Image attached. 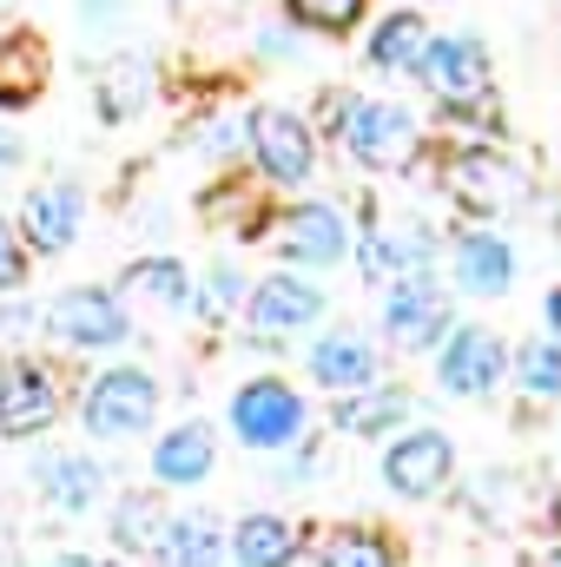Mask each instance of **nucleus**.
I'll return each mask as SVG.
<instances>
[{"label":"nucleus","instance_id":"obj_15","mask_svg":"<svg viewBox=\"0 0 561 567\" xmlns=\"http://www.w3.org/2000/svg\"><path fill=\"white\" fill-rule=\"evenodd\" d=\"M304 370H310V383H324V390H350V396H357V390L377 383V343L357 337V330H330V337L310 343Z\"/></svg>","mask_w":561,"mask_h":567},{"label":"nucleus","instance_id":"obj_27","mask_svg":"<svg viewBox=\"0 0 561 567\" xmlns=\"http://www.w3.org/2000/svg\"><path fill=\"white\" fill-rule=\"evenodd\" d=\"M317 567H397V548L377 528H330L317 542Z\"/></svg>","mask_w":561,"mask_h":567},{"label":"nucleus","instance_id":"obj_35","mask_svg":"<svg viewBox=\"0 0 561 567\" xmlns=\"http://www.w3.org/2000/svg\"><path fill=\"white\" fill-rule=\"evenodd\" d=\"M13 165H20V140H13V133H0V178H7Z\"/></svg>","mask_w":561,"mask_h":567},{"label":"nucleus","instance_id":"obj_9","mask_svg":"<svg viewBox=\"0 0 561 567\" xmlns=\"http://www.w3.org/2000/svg\"><path fill=\"white\" fill-rule=\"evenodd\" d=\"M384 482L390 495L404 502H429L456 482V442L442 429H404L390 449H384Z\"/></svg>","mask_w":561,"mask_h":567},{"label":"nucleus","instance_id":"obj_4","mask_svg":"<svg viewBox=\"0 0 561 567\" xmlns=\"http://www.w3.org/2000/svg\"><path fill=\"white\" fill-rule=\"evenodd\" d=\"M152 416H159V383H152L145 370H133V363L100 370L93 390H86V403H80V423H86V435H100V442L145 435Z\"/></svg>","mask_w":561,"mask_h":567},{"label":"nucleus","instance_id":"obj_34","mask_svg":"<svg viewBox=\"0 0 561 567\" xmlns=\"http://www.w3.org/2000/svg\"><path fill=\"white\" fill-rule=\"evenodd\" d=\"M205 152H218V158H232V152H245V133L218 120V126H205Z\"/></svg>","mask_w":561,"mask_h":567},{"label":"nucleus","instance_id":"obj_36","mask_svg":"<svg viewBox=\"0 0 561 567\" xmlns=\"http://www.w3.org/2000/svg\"><path fill=\"white\" fill-rule=\"evenodd\" d=\"M542 317H549V330H555V337H561V284H555V290H549V303H542Z\"/></svg>","mask_w":561,"mask_h":567},{"label":"nucleus","instance_id":"obj_29","mask_svg":"<svg viewBox=\"0 0 561 567\" xmlns=\"http://www.w3.org/2000/svg\"><path fill=\"white\" fill-rule=\"evenodd\" d=\"M509 370H516V383H522L529 396H561V343L555 337L522 343V350L509 357Z\"/></svg>","mask_w":561,"mask_h":567},{"label":"nucleus","instance_id":"obj_17","mask_svg":"<svg viewBox=\"0 0 561 567\" xmlns=\"http://www.w3.org/2000/svg\"><path fill=\"white\" fill-rule=\"evenodd\" d=\"M429 245H436V231L410 218V225H397V231H377V212H370V238H364V251H357V265H364V278H417L429 271Z\"/></svg>","mask_w":561,"mask_h":567},{"label":"nucleus","instance_id":"obj_18","mask_svg":"<svg viewBox=\"0 0 561 567\" xmlns=\"http://www.w3.org/2000/svg\"><path fill=\"white\" fill-rule=\"evenodd\" d=\"M212 462H218V442L205 423H178L152 442V482L159 488H198L212 475Z\"/></svg>","mask_w":561,"mask_h":567},{"label":"nucleus","instance_id":"obj_33","mask_svg":"<svg viewBox=\"0 0 561 567\" xmlns=\"http://www.w3.org/2000/svg\"><path fill=\"white\" fill-rule=\"evenodd\" d=\"M344 120H350V100H344V86H330V93H317V126H324V133H330V126L344 133Z\"/></svg>","mask_w":561,"mask_h":567},{"label":"nucleus","instance_id":"obj_13","mask_svg":"<svg viewBox=\"0 0 561 567\" xmlns=\"http://www.w3.org/2000/svg\"><path fill=\"white\" fill-rule=\"evenodd\" d=\"M245 317H252V330L258 337H290V330H310L317 317H324V290L310 278H297V271H272V278H258L245 290Z\"/></svg>","mask_w":561,"mask_h":567},{"label":"nucleus","instance_id":"obj_38","mask_svg":"<svg viewBox=\"0 0 561 567\" xmlns=\"http://www.w3.org/2000/svg\"><path fill=\"white\" fill-rule=\"evenodd\" d=\"M542 567H561V548H555V555H549V561H542Z\"/></svg>","mask_w":561,"mask_h":567},{"label":"nucleus","instance_id":"obj_25","mask_svg":"<svg viewBox=\"0 0 561 567\" xmlns=\"http://www.w3.org/2000/svg\"><path fill=\"white\" fill-rule=\"evenodd\" d=\"M422 53H429V27L417 13H384L377 33H370V66L377 73H417Z\"/></svg>","mask_w":561,"mask_h":567},{"label":"nucleus","instance_id":"obj_19","mask_svg":"<svg viewBox=\"0 0 561 567\" xmlns=\"http://www.w3.org/2000/svg\"><path fill=\"white\" fill-rule=\"evenodd\" d=\"M304 555V528L290 515H245L232 528V561L238 567H297Z\"/></svg>","mask_w":561,"mask_h":567},{"label":"nucleus","instance_id":"obj_10","mask_svg":"<svg viewBox=\"0 0 561 567\" xmlns=\"http://www.w3.org/2000/svg\"><path fill=\"white\" fill-rule=\"evenodd\" d=\"M502 377H509V350H502L496 330L456 323V330L442 337V350H436V383H442L449 396H489Z\"/></svg>","mask_w":561,"mask_h":567},{"label":"nucleus","instance_id":"obj_31","mask_svg":"<svg viewBox=\"0 0 561 567\" xmlns=\"http://www.w3.org/2000/svg\"><path fill=\"white\" fill-rule=\"evenodd\" d=\"M245 290H252V284L238 278L232 265H212V271H205V310H212V317H218V310H238Z\"/></svg>","mask_w":561,"mask_h":567},{"label":"nucleus","instance_id":"obj_24","mask_svg":"<svg viewBox=\"0 0 561 567\" xmlns=\"http://www.w3.org/2000/svg\"><path fill=\"white\" fill-rule=\"evenodd\" d=\"M225 555V535H218V522L212 515H172L165 522V535H159V548H152V567H218Z\"/></svg>","mask_w":561,"mask_h":567},{"label":"nucleus","instance_id":"obj_2","mask_svg":"<svg viewBox=\"0 0 561 567\" xmlns=\"http://www.w3.org/2000/svg\"><path fill=\"white\" fill-rule=\"evenodd\" d=\"M265 245H272V258H284L290 271H330V265L350 258V225H344L337 205H324V198H297V205L272 212Z\"/></svg>","mask_w":561,"mask_h":567},{"label":"nucleus","instance_id":"obj_21","mask_svg":"<svg viewBox=\"0 0 561 567\" xmlns=\"http://www.w3.org/2000/svg\"><path fill=\"white\" fill-rule=\"evenodd\" d=\"M410 416H417V396L397 390V383H384V390H357V396H344V403L330 410V423L344 429V435H390V429H404Z\"/></svg>","mask_w":561,"mask_h":567},{"label":"nucleus","instance_id":"obj_32","mask_svg":"<svg viewBox=\"0 0 561 567\" xmlns=\"http://www.w3.org/2000/svg\"><path fill=\"white\" fill-rule=\"evenodd\" d=\"M20 278H27V251H20V231L0 218V297L20 290Z\"/></svg>","mask_w":561,"mask_h":567},{"label":"nucleus","instance_id":"obj_1","mask_svg":"<svg viewBox=\"0 0 561 567\" xmlns=\"http://www.w3.org/2000/svg\"><path fill=\"white\" fill-rule=\"evenodd\" d=\"M422 86L429 100L449 113V120H482L496 106V86H489V53L476 33H429V53H422Z\"/></svg>","mask_w":561,"mask_h":567},{"label":"nucleus","instance_id":"obj_14","mask_svg":"<svg viewBox=\"0 0 561 567\" xmlns=\"http://www.w3.org/2000/svg\"><path fill=\"white\" fill-rule=\"evenodd\" d=\"M80 212H86L80 185H40V192H27V205H20V245L40 251V258L73 251V238H80Z\"/></svg>","mask_w":561,"mask_h":567},{"label":"nucleus","instance_id":"obj_6","mask_svg":"<svg viewBox=\"0 0 561 567\" xmlns=\"http://www.w3.org/2000/svg\"><path fill=\"white\" fill-rule=\"evenodd\" d=\"M245 152L258 158L265 185H304L317 172V133L297 113H284V106H258L245 120Z\"/></svg>","mask_w":561,"mask_h":567},{"label":"nucleus","instance_id":"obj_22","mask_svg":"<svg viewBox=\"0 0 561 567\" xmlns=\"http://www.w3.org/2000/svg\"><path fill=\"white\" fill-rule=\"evenodd\" d=\"M113 297L126 303H152V310H185L192 303V278H185V265L178 258H133L120 284H113Z\"/></svg>","mask_w":561,"mask_h":567},{"label":"nucleus","instance_id":"obj_3","mask_svg":"<svg viewBox=\"0 0 561 567\" xmlns=\"http://www.w3.org/2000/svg\"><path fill=\"white\" fill-rule=\"evenodd\" d=\"M40 323H47V337H60L73 350H120L133 337V317H126V303L106 284H73V290L47 297Z\"/></svg>","mask_w":561,"mask_h":567},{"label":"nucleus","instance_id":"obj_16","mask_svg":"<svg viewBox=\"0 0 561 567\" xmlns=\"http://www.w3.org/2000/svg\"><path fill=\"white\" fill-rule=\"evenodd\" d=\"M449 271H456V290L462 297H502L516 284V251L496 231H462L449 245Z\"/></svg>","mask_w":561,"mask_h":567},{"label":"nucleus","instance_id":"obj_30","mask_svg":"<svg viewBox=\"0 0 561 567\" xmlns=\"http://www.w3.org/2000/svg\"><path fill=\"white\" fill-rule=\"evenodd\" d=\"M370 0H290V20L310 27V33H350L364 20Z\"/></svg>","mask_w":561,"mask_h":567},{"label":"nucleus","instance_id":"obj_7","mask_svg":"<svg viewBox=\"0 0 561 567\" xmlns=\"http://www.w3.org/2000/svg\"><path fill=\"white\" fill-rule=\"evenodd\" d=\"M449 330H456V323H449V303H442V290H436L429 271L397 278L390 290H384V337L404 343L410 357H436Z\"/></svg>","mask_w":561,"mask_h":567},{"label":"nucleus","instance_id":"obj_8","mask_svg":"<svg viewBox=\"0 0 561 567\" xmlns=\"http://www.w3.org/2000/svg\"><path fill=\"white\" fill-rule=\"evenodd\" d=\"M344 145H350L357 165H370V172H397V165L417 158V120H410L397 100H350Z\"/></svg>","mask_w":561,"mask_h":567},{"label":"nucleus","instance_id":"obj_28","mask_svg":"<svg viewBox=\"0 0 561 567\" xmlns=\"http://www.w3.org/2000/svg\"><path fill=\"white\" fill-rule=\"evenodd\" d=\"M145 86H152V66L145 60H113L106 73H100V120H133L145 106Z\"/></svg>","mask_w":561,"mask_h":567},{"label":"nucleus","instance_id":"obj_23","mask_svg":"<svg viewBox=\"0 0 561 567\" xmlns=\"http://www.w3.org/2000/svg\"><path fill=\"white\" fill-rule=\"evenodd\" d=\"M40 86H47V47H40V33H0V106L20 113V106L40 100Z\"/></svg>","mask_w":561,"mask_h":567},{"label":"nucleus","instance_id":"obj_12","mask_svg":"<svg viewBox=\"0 0 561 567\" xmlns=\"http://www.w3.org/2000/svg\"><path fill=\"white\" fill-rule=\"evenodd\" d=\"M53 423H60V377L47 363H33V357L7 363L0 370V435L27 442V435H40Z\"/></svg>","mask_w":561,"mask_h":567},{"label":"nucleus","instance_id":"obj_11","mask_svg":"<svg viewBox=\"0 0 561 567\" xmlns=\"http://www.w3.org/2000/svg\"><path fill=\"white\" fill-rule=\"evenodd\" d=\"M442 185L469 212H509V205H522V172L496 145H456L449 165H442Z\"/></svg>","mask_w":561,"mask_h":567},{"label":"nucleus","instance_id":"obj_5","mask_svg":"<svg viewBox=\"0 0 561 567\" xmlns=\"http://www.w3.org/2000/svg\"><path fill=\"white\" fill-rule=\"evenodd\" d=\"M232 435L258 455H278L304 435V396L284 383V377H252L238 396H232Z\"/></svg>","mask_w":561,"mask_h":567},{"label":"nucleus","instance_id":"obj_37","mask_svg":"<svg viewBox=\"0 0 561 567\" xmlns=\"http://www.w3.org/2000/svg\"><path fill=\"white\" fill-rule=\"evenodd\" d=\"M53 567H100V561H86V555H53Z\"/></svg>","mask_w":561,"mask_h":567},{"label":"nucleus","instance_id":"obj_20","mask_svg":"<svg viewBox=\"0 0 561 567\" xmlns=\"http://www.w3.org/2000/svg\"><path fill=\"white\" fill-rule=\"evenodd\" d=\"M33 482H40V495H47L60 515H86V508L100 502V488H106V475H100L93 455H40V462H33Z\"/></svg>","mask_w":561,"mask_h":567},{"label":"nucleus","instance_id":"obj_26","mask_svg":"<svg viewBox=\"0 0 561 567\" xmlns=\"http://www.w3.org/2000/svg\"><path fill=\"white\" fill-rule=\"evenodd\" d=\"M159 535H165V502H159L152 488H126V495L113 502V542H120L126 555H152Z\"/></svg>","mask_w":561,"mask_h":567}]
</instances>
